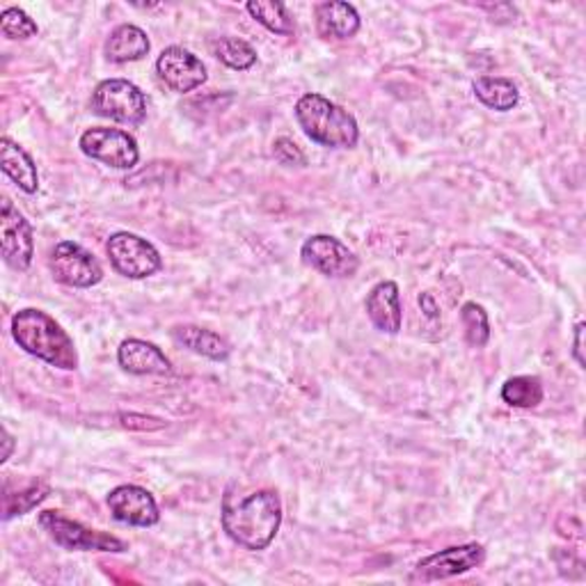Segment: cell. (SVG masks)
<instances>
[{"label": "cell", "instance_id": "obj_1", "mask_svg": "<svg viewBox=\"0 0 586 586\" xmlns=\"http://www.w3.org/2000/svg\"><path fill=\"white\" fill-rule=\"evenodd\" d=\"M283 525V502L275 490H256L252 495L223 502V529L234 543L260 552L266 550Z\"/></svg>", "mask_w": 586, "mask_h": 586}, {"label": "cell", "instance_id": "obj_2", "mask_svg": "<svg viewBox=\"0 0 586 586\" xmlns=\"http://www.w3.org/2000/svg\"><path fill=\"white\" fill-rule=\"evenodd\" d=\"M12 335L26 354L46 364L67 371L79 367V354L72 337L62 331L56 319L41 310L28 308L16 312L12 319Z\"/></svg>", "mask_w": 586, "mask_h": 586}, {"label": "cell", "instance_id": "obj_3", "mask_svg": "<svg viewBox=\"0 0 586 586\" xmlns=\"http://www.w3.org/2000/svg\"><path fill=\"white\" fill-rule=\"evenodd\" d=\"M296 120L310 140L333 150L358 145L360 129L356 117L321 95H302L296 104Z\"/></svg>", "mask_w": 586, "mask_h": 586}, {"label": "cell", "instance_id": "obj_4", "mask_svg": "<svg viewBox=\"0 0 586 586\" xmlns=\"http://www.w3.org/2000/svg\"><path fill=\"white\" fill-rule=\"evenodd\" d=\"M39 525L44 531H49L53 541L67 550H81V552H124L127 546L120 538L89 529L76 521H69L67 515L58 511H44L39 515Z\"/></svg>", "mask_w": 586, "mask_h": 586}, {"label": "cell", "instance_id": "obj_5", "mask_svg": "<svg viewBox=\"0 0 586 586\" xmlns=\"http://www.w3.org/2000/svg\"><path fill=\"white\" fill-rule=\"evenodd\" d=\"M97 115L120 124H140L147 117V99L143 89L124 79H110L97 85L92 95Z\"/></svg>", "mask_w": 586, "mask_h": 586}, {"label": "cell", "instance_id": "obj_6", "mask_svg": "<svg viewBox=\"0 0 586 586\" xmlns=\"http://www.w3.org/2000/svg\"><path fill=\"white\" fill-rule=\"evenodd\" d=\"M112 268L131 279H145L160 271L163 260L158 250L143 237L129 231H117L106 243Z\"/></svg>", "mask_w": 586, "mask_h": 586}, {"label": "cell", "instance_id": "obj_7", "mask_svg": "<svg viewBox=\"0 0 586 586\" xmlns=\"http://www.w3.org/2000/svg\"><path fill=\"white\" fill-rule=\"evenodd\" d=\"M81 152L92 160H99L115 170H131L137 166L135 137L120 129H87L81 135Z\"/></svg>", "mask_w": 586, "mask_h": 586}, {"label": "cell", "instance_id": "obj_8", "mask_svg": "<svg viewBox=\"0 0 586 586\" xmlns=\"http://www.w3.org/2000/svg\"><path fill=\"white\" fill-rule=\"evenodd\" d=\"M49 264L58 283L74 289H89L104 279V268L97 262V256L74 241L58 243L51 252Z\"/></svg>", "mask_w": 586, "mask_h": 586}, {"label": "cell", "instance_id": "obj_9", "mask_svg": "<svg viewBox=\"0 0 586 586\" xmlns=\"http://www.w3.org/2000/svg\"><path fill=\"white\" fill-rule=\"evenodd\" d=\"M483 559H486V550L479 543H465V546L440 550L419 561V564L412 569L410 582L429 584V582L450 579V577L463 575L467 571L481 566Z\"/></svg>", "mask_w": 586, "mask_h": 586}, {"label": "cell", "instance_id": "obj_10", "mask_svg": "<svg viewBox=\"0 0 586 586\" xmlns=\"http://www.w3.org/2000/svg\"><path fill=\"white\" fill-rule=\"evenodd\" d=\"M302 262L327 277H354L360 268L358 256L339 239L316 234L302 243Z\"/></svg>", "mask_w": 586, "mask_h": 586}, {"label": "cell", "instance_id": "obj_11", "mask_svg": "<svg viewBox=\"0 0 586 586\" xmlns=\"http://www.w3.org/2000/svg\"><path fill=\"white\" fill-rule=\"evenodd\" d=\"M0 243H3V260L8 266L28 271L35 254L33 227L10 200H3V211H0Z\"/></svg>", "mask_w": 586, "mask_h": 586}, {"label": "cell", "instance_id": "obj_12", "mask_svg": "<svg viewBox=\"0 0 586 586\" xmlns=\"http://www.w3.org/2000/svg\"><path fill=\"white\" fill-rule=\"evenodd\" d=\"M108 509L117 523L131 527H154L160 521L152 492L133 483L117 486L108 495Z\"/></svg>", "mask_w": 586, "mask_h": 586}, {"label": "cell", "instance_id": "obj_13", "mask_svg": "<svg viewBox=\"0 0 586 586\" xmlns=\"http://www.w3.org/2000/svg\"><path fill=\"white\" fill-rule=\"evenodd\" d=\"M156 74L172 92L186 95L206 81V67L191 51L181 49V46H170L158 56Z\"/></svg>", "mask_w": 586, "mask_h": 586}, {"label": "cell", "instance_id": "obj_14", "mask_svg": "<svg viewBox=\"0 0 586 586\" xmlns=\"http://www.w3.org/2000/svg\"><path fill=\"white\" fill-rule=\"evenodd\" d=\"M120 367L135 376H166L172 371V362L163 350L143 339H127L117 348Z\"/></svg>", "mask_w": 586, "mask_h": 586}, {"label": "cell", "instance_id": "obj_15", "mask_svg": "<svg viewBox=\"0 0 586 586\" xmlns=\"http://www.w3.org/2000/svg\"><path fill=\"white\" fill-rule=\"evenodd\" d=\"M364 308H367L371 323L376 325L381 333L396 335L398 331H402V323H404L402 296H398V287L390 283V279L379 283L369 291Z\"/></svg>", "mask_w": 586, "mask_h": 586}, {"label": "cell", "instance_id": "obj_16", "mask_svg": "<svg viewBox=\"0 0 586 586\" xmlns=\"http://www.w3.org/2000/svg\"><path fill=\"white\" fill-rule=\"evenodd\" d=\"M316 31L323 39H350L360 31V14L354 5L331 0L316 5Z\"/></svg>", "mask_w": 586, "mask_h": 586}, {"label": "cell", "instance_id": "obj_17", "mask_svg": "<svg viewBox=\"0 0 586 586\" xmlns=\"http://www.w3.org/2000/svg\"><path fill=\"white\" fill-rule=\"evenodd\" d=\"M0 166H3V172L19 186L23 193H28V195L37 193L39 175H37L35 160L21 145L12 143L10 137L0 140Z\"/></svg>", "mask_w": 586, "mask_h": 586}, {"label": "cell", "instance_id": "obj_18", "mask_svg": "<svg viewBox=\"0 0 586 586\" xmlns=\"http://www.w3.org/2000/svg\"><path fill=\"white\" fill-rule=\"evenodd\" d=\"M152 49L150 37L143 28L131 26V23H124V26H117L108 41H106V58L110 62L124 64V62H135L143 60Z\"/></svg>", "mask_w": 586, "mask_h": 586}, {"label": "cell", "instance_id": "obj_19", "mask_svg": "<svg viewBox=\"0 0 586 586\" xmlns=\"http://www.w3.org/2000/svg\"><path fill=\"white\" fill-rule=\"evenodd\" d=\"M175 339L191 348L193 354L198 356H204L208 360H216V362H223L229 358L231 354V346L225 337L216 335L214 331H206V327H198V325H179L175 327Z\"/></svg>", "mask_w": 586, "mask_h": 586}, {"label": "cell", "instance_id": "obj_20", "mask_svg": "<svg viewBox=\"0 0 586 586\" xmlns=\"http://www.w3.org/2000/svg\"><path fill=\"white\" fill-rule=\"evenodd\" d=\"M473 89L477 99L492 108V110H500V112H506V110H513L515 106H518L521 101V92L518 87L513 85V81L509 79H492V76H481L473 83Z\"/></svg>", "mask_w": 586, "mask_h": 586}, {"label": "cell", "instance_id": "obj_21", "mask_svg": "<svg viewBox=\"0 0 586 586\" xmlns=\"http://www.w3.org/2000/svg\"><path fill=\"white\" fill-rule=\"evenodd\" d=\"M252 19H256L262 26L275 35H294V19L289 16L287 8L277 0H250L246 5Z\"/></svg>", "mask_w": 586, "mask_h": 586}, {"label": "cell", "instance_id": "obj_22", "mask_svg": "<svg viewBox=\"0 0 586 586\" xmlns=\"http://www.w3.org/2000/svg\"><path fill=\"white\" fill-rule=\"evenodd\" d=\"M502 402L511 408H536L543 402V385L536 376H513L502 385Z\"/></svg>", "mask_w": 586, "mask_h": 586}, {"label": "cell", "instance_id": "obj_23", "mask_svg": "<svg viewBox=\"0 0 586 586\" xmlns=\"http://www.w3.org/2000/svg\"><path fill=\"white\" fill-rule=\"evenodd\" d=\"M216 58L227 64L229 69H237V72H246L256 62V51L246 39L239 37H223L214 44Z\"/></svg>", "mask_w": 586, "mask_h": 586}, {"label": "cell", "instance_id": "obj_24", "mask_svg": "<svg viewBox=\"0 0 586 586\" xmlns=\"http://www.w3.org/2000/svg\"><path fill=\"white\" fill-rule=\"evenodd\" d=\"M461 321L465 327V339L475 348H483L490 339V321L486 310L477 302H465L461 310Z\"/></svg>", "mask_w": 586, "mask_h": 586}, {"label": "cell", "instance_id": "obj_25", "mask_svg": "<svg viewBox=\"0 0 586 586\" xmlns=\"http://www.w3.org/2000/svg\"><path fill=\"white\" fill-rule=\"evenodd\" d=\"M49 486L41 483V481H35L31 483L26 490L16 492V495H10V492H5V521L14 518V515H23L28 513L33 506H37L46 495H49Z\"/></svg>", "mask_w": 586, "mask_h": 586}, {"label": "cell", "instance_id": "obj_26", "mask_svg": "<svg viewBox=\"0 0 586 586\" xmlns=\"http://www.w3.org/2000/svg\"><path fill=\"white\" fill-rule=\"evenodd\" d=\"M0 31L10 39H31L39 33L37 23L19 8H8L0 14Z\"/></svg>", "mask_w": 586, "mask_h": 586}, {"label": "cell", "instance_id": "obj_27", "mask_svg": "<svg viewBox=\"0 0 586 586\" xmlns=\"http://www.w3.org/2000/svg\"><path fill=\"white\" fill-rule=\"evenodd\" d=\"M273 154L275 158L283 163V166H289V168H304L308 166V156H304L300 152V147L294 143V140L289 137H279L275 140V145H273Z\"/></svg>", "mask_w": 586, "mask_h": 586}, {"label": "cell", "instance_id": "obj_28", "mask_svg": "<svg viewBox=\"0 0 586 586\" xmlns=\"http://www.w3.org/2000/svg\"><path fill=\"white\" fill-rule=\"evenodd\" d=\"M584 321H579L577 325H575V342H573V356H575V360H577V364L584 369L586 367V360H584Z\"/></svg>", "mask_w": 586, "mask_h": 586}, {"label": "cell", "instance_id": "obj_29", "mask_svg": "<svg viewBox=\"0 0 586 586\" xmlns=\"http://www.w3.org/2000/svg\"><path fill=\"white\" fill-rule=\"evenodd\" d=\"M419 308H421V312H424L429 319H438L440 316V310H438V304H435V300H433L431 294H421L419 296Z\"/></svg>", "mask_w": 586, "mask_h": 586}, {"label": "cell", "instance_id": "obj_30", "mask_svg": "<svg viewBox=\"0 0 586 586\" xmlns=\"http://www.w3.org/2000/svg\"><path fill=\"white\" fill-rule=\"evenodd\" d=\"M3 444H5V450H3V458H0V461H8L10 458V454H12V450H14V438L8 433V429H3Z\"/></svg>", "mask_w": 586, "mask_h": 586}]
</instances>
